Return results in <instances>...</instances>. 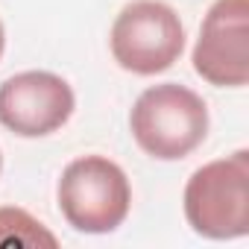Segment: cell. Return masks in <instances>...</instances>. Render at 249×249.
<instances>
[{
	"mask_svg": "<svg viewBox=\"0 0 249 249\" xmlns=\"http://www.w3.org/2000/svg\"><path fill=\"white\" fill-rule=\"evenodd\" d=\"M185 217L211 240H231L249 231V153L237 150L199 167L185 185Z\"/></svg>",
	"mask_w": 249,
	"mask_h": 249,
	"instance_id": "7a4b0ae2",
	"label": "cell"
},
{
	"mask_svg": "<svg viewBox=\"0 0 249 249\" xmlns=\"http://www.w3.org/2000/svg\"><path fill=\"white\" fill-rule=\"evenodd\" d=\"M129 179L106 156H82L62 170L59 208L62 217L85 234H108L129 214Z\"/></svg>",
	"mask_w": 249,
	"mask_h": 249,
	"instance_id": "3957f363",
	"label": "cell"
},
{
	"mask_svg": "<svg viewBox=\"0 0 249 249\" xmlns=\"http://www.w3.org/2000/svg\"><path fill=\"white\" fill-rule=\"evenodd\" d=\"M0 167H3V156H0Z\"/></svg>",
	"mask_w": 249,
	"mask_h": 249,
	"instance_id": "9c48e42d",
	"label": "cell"
},
{
	"mask_svg": "<svg viewBox=\"0 0 249 249\" xmlns=\"http://www.w3.org/2000/svg\"><path fill=\"white\" fill-rule=\"evenodd\" d=\"M129 129L147 156L159 161H179L205 141L208 106L196 91L179 82L153 85L135 100Z\"/></svg>",
	"mask_w": 249,
	"mask_h": 249,
	"instance_id": "6da1fadb",
	"label": "cell"
},
{
	"mask_svg": "<svg viewBox=\"0 0 249 249\" xmlns=\"http://www.w3.org/2000/svg\"><path fill=\"white\" fill-rule=\"evenodd\" d=\"M3 44H6V33H3V24H0V56H3Z\"/></svg>",
	"mask_w": 249,
	"mask_h": 249,
	"instance_id": "ba28073f",
	"label": "cell"
},
{
	"mask_svg": "<svg viewBox=\"0 0 249 249\" xmlns=\"http://www.w3.org/2000/svg\"><path fill=\"white\" fill-rule=\"evenodd\" d=\"M56 249L59 237L41 223L36 220L30 211L15 208V205H3L0 208V249Z\"/></svg>",
	"mask_w": 249,
	"mask_h": 249,
	"instance_id": "52a82bcc",
	"label": "cell"
},
{
	"mask_svg": "<svg viewBox=\"0 0 249 249\" xmlns=\"http://www.w3.org/2000/svg\"><path fill=\"white\" fill-rule=\"evenodd\" d=\"M182 50L185 27L161 0H132L111 24V56L129 73H161L179 62Z\"/></svg>",
	"mask_w": 249,
	"mask_h": 249,
	"instance_id": "277c9868",
	"label": "cell"
},
{
	"mask_svg": "<svg viewBox=\"0 0 249 249\" xmlns=\"http://www.w3.org/2000/svg\"><path fill=\"white\" fill-rule=\"evenodd\" d=\"M73 106V88L50 71H24L0 85V123L21 138L62 129Z\"/></svg>",
	"mask_w": 249,
	"mask_h": 249,
	"instance_id": "8992f818",
	"label": "cell"
},
{
	"mask_svg": "<svg viewBox=\"0 0 249 249\" xmlns=\"http://www.w3.org/2000/svg\"><path fill=\"white\" fill-rule=\"evenodd\" d=\"M194 71L217 88L249 82V0H217L194 47Z\"/></svg>",
	"mask_w": 249,
	"mask_h": 249,
	"instance_id": "5b68a950",
	"label": "cell"
}]
</instances>
